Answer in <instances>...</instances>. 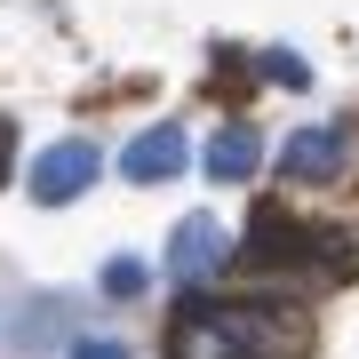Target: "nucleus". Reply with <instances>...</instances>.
I'll list each match as a JSON object with an SVG mask.
<instances>
[{
    "label": "nucleus",
    "instance_id": "nucleus-1",
    "mask_svg": "<svg viewBox=\"0 0 359 359\" xmlns=\"http://www.w3.org/2000/svg\"><path fill=\"white\" fill-rule=\"evenodd\" d=\"M304 344V311L280 304H192L168 327V359H295Z\"/></svg>",
    "mask_w": 359,
    "mask_h": 359
},
{
    "label": "nucleus",
    "instance_id": "nucleus-2",
    "mask_svg": "<svg viewBox=\"0 0 359 359\" xmlns=\"http://www.w3.org/2000/svg\"><path fill=\"white\" fill-rule=\"evenodd\" d=\"M327 231H295L280 216H256L248 231V271H287V280H344V256L320 248Z\"/></svg>",
    "mask_w": 359,
    "mask_h": 359
},
{
    "label": "nucleus",
    "instance_id": "nucleus-3",
    "mask_svg": "<svg viewBox=\"0 0 359 359\" xmlns=\"http://www.w3.org/2000/svg\"><path fill=\"white\" fill-rule=\"evenodd\" d=\"M96 168H104L96 144H88V136H65V144H48V152L32 160V184H25V192H32L40 208H65V200H80V192L96 184Z\"/></svg>",
    "mask_w": 359,
    "mask_h": 359
},
{
    "label": "nucleus",
    "instance_id": "nucleus-4",
    "mask_svg": "<svg viewBox=\"0 0 359 359\" xmlns=\"http://www.w3.org/2000/svg\"><path fill=\"white\" fill-rule=\"evenodd\" d=\"M224 264H231L224 224H216V216H184L176 240H168V280H176V287H200L208 271H224Z\"/></svg>",
    "mask_w": 359,
    "mask_h": 359
},
{
    "label": "nucleus",
    "instance_id": "nucleus-5",
    "mask_svg": "<svg viewBox=\"0 0 359 359\" xmlns=\"http://www.w3.org/2000/svg\"><path fill=\"white\" fill-rule=\"evenodd\" d=\"M344 160H351V136L344 128H295L287 152H280V176L287 184H335Z\"/></svg>",
    "mask_w": 359,
    "mask_h": 359
},
{
    "label": "nucleus",
    "instance_id": "nucleus-6",
    "mask_svg": "<svg viewBox=\"0 0 359 359\" xmlns=\"http://www.w3.org/2000/svg\"><path fill=\"white\" fill-rule=\"evenodd\" d=\"M184 160H192L184 120H160V128H144L128 152H120V176H128V184H168V176H184Z\"/></svg>",
    "mask_w": 359,
    "mask_h": 359
},
{
    "label": "nucleus",
    "instance_id": "nucleus-7",
    "mask_svg": "<svg viewBox=\"0 0 359 359\" xmlns=\"http://www.w3.org/2000/svg\"><path fill=\"white\" fill-rule=\"evenodd\" d=\"M208 176H216V184H248V176H256V160H264V144H256V128H248V120H231V128H216V136H208Z\"/></svg>",
    "mask_w": 359,
    "mask_h": 359
},
{
    "label": "nucleus",
    "instance_id": "nucleus-8",
    "mask_svg": "<svg viewBox=\"0 0 359 359\" xmlns=\"http://www.w3.org/2000/svg\"><path fill=\"white\" fill-rule=\"evenodd\" d=\"M144 280H152V271H144L136 256H112V264H104V295H144Z\"/></svg>",
    "mask_w": 359,
    "mask_h": 359
},
{
    "label": "nucleus",
    "instance_id": "nucleus-9",
    "mask_svg": "<svg viewBox=\"0 0 359 359\" xmlns=\"http://www.w3.org/2000/svg\"><path fill=\"white\" fill-rule=\"evenodd\" d=\"M72 359H128V344H112V335H80Z\"/></svg>",
    "mask_w": 359,
    "mask_h": 359
},
{
    "label": "nucleus",
    "instance_id": "nucleus-10",
    "mask_svg": "<svg viewBox=\"0 0 359 359\" xmlns=\"http://www.w3.org/2000/svg\"><path fill=\"white\" fill-rule=\"evenodd\" d=\"M8 152H16V128L0 120V184H8Z\"/></svg>",
    "mask_w": 359,
    "mask_h": 359
}]
</instances>
